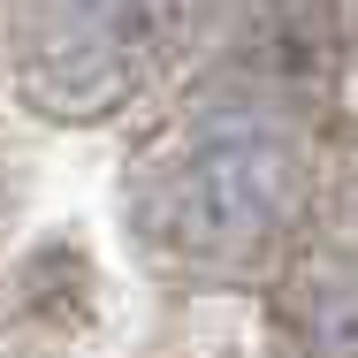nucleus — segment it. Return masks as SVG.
<instances>
[{"instance_id": "1", "label": "nucleus", "mask_w": 358, "mask_h": 358, "mask_svg": "<svg viewBox=\"0 0 358 358\" xmlns=\"http://www.w3.org/2000/svg\"><path fill=\"white\" fill-rule=\"evenodd\" d=\"M305 206V138L267 99H199L138 176L145 236L191 267H252Z\"/></svg>"}, {"instance_id": "2", "label": "nucleus", "mask_w": 358, "mask_h": 358, "mask_svg": "<svg viewBox=\"0 0 358 358\" xmlns=\"http://www.w3.org/2000/svg\"><path fill=\"white\" fill-rule=\"evenodd\" d=\"M183 0H0V62L46 115H107L168 62Z\"/></svg>"}, {"instance_id": "3", "label": "nucleus", "mask_w": 358, "mask_h": 358, "mask_svg": "<svg viewBox=\"0 0 358 358\" xmlns=\"http://www.w3.org/2000/svg\"><path fill=\"white\" fill-rule=\"evenodd\" d=\"M297 336L320 358H358V259L351 267H320L297 289Z\"/></svg>"}]
</instances>
